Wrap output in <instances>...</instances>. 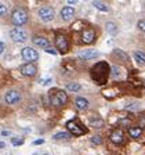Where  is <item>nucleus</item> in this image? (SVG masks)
<instances>
[{
	"label": "nucleus",
	"instance_id": "f257e3e1",
	"mask_svg": "<svg viewBox=\"0 0 145 155\" xmlns=\"http://www.w3.org/2000/svg\"><path fill=\"white\" fill-rule=\"evenodd\" d=\"M108 74H109V65L105 61H100L97 65L91 68V78L97 82L98 84H104L108 79Z\"/></svg>",
	"mask_w": 145,
	"mask_h": 155
},
{
	"label": "nucleus",
	"instance_id": "f03ea898",
	"mask_svg": "<svg viewBox=\"0 0 145 155\" xmlns=\"http://www.w3.org/2000/svg\"><path fill=\"white\" fill-rule=\"evenodd\" d=\"M28 21V13L24 8H15L11 14V22L15 26H21Z\"/></svg>",
	"mask_w": 145,
	"mask_h": 155
},
{
	"label": "nucleus",
	"instance_id": "7ed1b4c3",
	"mask_svg": "<svg viewBox=\"0 0 145 155\" xmlns=\"http://www.w3.org/2000/svg\"><path fill=\"white\" fill-rule=\"evenodd\" d=\"M66 101H68V96L64 90H55L50 96V103L54 107H61L64 104H66Z\"/></svg>",
	"mask_w": 145,
	"mask_h": 155
},
{
	"label": "nucleus",
	"instance_id": "20e7f679",
	"mask_svg": "<svg viewBox=\"0 0 145 155\" xmlns=\"http://www.w3.org/2000/svg\"><path fill=\"white\" fill-rule=\"evenodd\" d=\"M10 36H11V39H13L15 43H24V42H26V39H28V35H26V32L24 31V29L19 28V26L11 29Z\"/></svg>",
	"mask_w": 145,
	"mask_h": 155
},
{
	"label": "nucleus",
	"instance_id": "39448f33",
	"mask_svg": "<svg viewBox=\"0 0 145 155\" xmlns=\"http://www.w3.org/2000/svg\"><path fill=\"white\" fill-rule=\"evenodd\" d=\"M55 46H57L60 53H66L69 48V42H68L66 36L62 33H57L55 35Z\"/></svg>",
	"mask_w": 145,
	"mask_h": 155
},
{
	"label": "nucleus",
	"instance_id": "423d86ee",
	"mask_svg": "<svg viewBox=\"0 0 145 155\" xmlns=\"http://www.w3.org/2000/svg\"><path fill=\"white\" fill-rule=\"evenodd\" d=\"M21 57H22L26 62H33L39 58V53L32 47H24L22 51H21Z\"/></svg>",
	"mask_w": 145,
	"mask_h": 155
},
{
	"label": "nucleus",
	"instance_id": "0eeeda50",
	"mask_svg": "<svg viewBox=\"0 0 145 155\" xmlns=\"http://www.w3.org/2000/svg\"><path fill=\"white\" fill-rule=\"evenodd\" d=\"M4 101L8 105H15L21 101V93H18L17 90H8L4 94Z\"/></svg>",
	"mask_w": 145,
	"mask_h": 155
},
{
	"label": "nucleus",
	"instance_id": "6e6552de",
	"mask_svg": "<svg viewBox=\"0 0 145 155\" xmlns=\"http://www.w3.org/2000/svg\"><path fill=\"white\" fill-rule=\"evenodd\" d=\"M37 14H39V17H40L43 21H46V22L54 19V15H55L54 8H51V7H42V8H39Z\"/></svg>",
	"mask_w": 145,
	"mask_h": 155
},
{
	"label": "nucleus",
	"instance_id": "1a4fd4ad",
	"mask_svg": "<svg viewBox=\"0 0 145 155\" xmlns=\"http://www.w3.org/2000/svg\"><path fill=\"white\" fill-rule=\"evenodd\" d=\"M66 129L75 136H82L86 133V130H84L76 120H69V122H66Z\"/></svg>",
	"mask_w": 145,
	"mask_h": 155
},
{
	"label": "nucleus",
	"instance_id": "9d476101",
	"mask_svg": "<svg viewBox=\"0 0 145 155\" xmlns=\"http://www.w3.org/2000/svg\"><path fill=\"white\" fill-rule=\"evenodd\" d=\"M80 40L82 43H86V45H90L95 40V32L93 29H83L80 35Z\"/></svg>",
	"mask_w": 145,
	"mask_h": 155
},
{
	"label": "nucleus",
	"instance_id": "9b49d317",
	"mask_svg": "<svg viewBox=\"0 0 145 155\" xmlns=\"http://www.w3.org/2000/svg\"><path fill=\"white\" fill-rule=\"evenodd\" d=\"M21 74L24 76H35L37 74V68L32 64V62H29V64H24L21 67Z\"/></svg>",
	"mask_w": 145,
	"mask_h": 155
},
{
	"label": "nucleus",
	"instance_id": "f8f14e48",
	"mask_svg": "<svg viewBox=\"0 0 145 155\" xmlns=\"http://www.w3.org/2000/svg\"><path fill=\"white\" fill-rule=\"evenodd\" d=\"M97 55H98V50H95V48H86V50L79 53V57L82 60H93Z\"/></svg>",
	"mask_w": 145,
	"mask_h": 155
},
{
	"label": "nucleus",
	"instance_id": "ddd939ff",
	"mask_svg": "<svg viewBox=\"0 0 145 155\" xmlns=\"http://www.w3.org/2000/svg\"><path fill=\"white\" fill-rule=\"evenodd\" d=\"M111 141L115 143V144H123L124 141V134L120 129H115L111 133Z\"/></svg>",
	"mask_w": 145,
	"mask_h": 155
},
{
	"label": "nucleus",
	"instance_id": "4468645a",
	"mask_svg": "<svg viewBox=\"0 0 145 155\" xmlns=\"http://www.w3.org/2000/svg\"><path fill=\"white\" fill-rule=\"evenodd\" d=\"M33 43H35L37 47L42 48V50H47V48L50 47V42H48L46 38H43V36H35V38H33Z\"/></svg>",
	"mask_w": 145,
	"mask_h": 155
},
{
	"label": "nucleus",
	"instance_id": "2eb2a0df",
	"mask_svg": "<svg viewBox=\"0 0 145 155\" xmlns=\"http://www.w3.org/2000/svg\"><path fill=\"white\" fill-rule=\"evenodd\" d=\"M73 15H75V8H72L71 6H66L61 10V18L64 19V21H69V19H72Z\"/></svg>",
	"mask_w": 145,
	"mask_h": 155
},
{
	"label": "nucleus",
	"instance_id": "dca6fc26",
	"mask_svg": "<svg viewBox=\"0 0 145 155\" xmlns=\"http://www.w3.org/2000/svg\"><path fill=\"white\" fill-rule=\"evenodd\" d=\"M75 105L79 111H86L89 108V101L84 98V97H77L76 100H75Z\"/></svg>",
	"mask_w": 145,
	"mask_h": 155
},
{
	"label": "nucleus",
	"instance_id": "f3484780",
	"mask_svg": "<svg viewBox=\"0 0 145 155\" xmlns=\"http://www.w3.org/2000/svg\"><path fill=\"white\" fill-rule=\"evenodd\" d=\"M129 134H130V137H133V139H138V137H141V134H142V129L141 127H130Z\"/></svg>",
	"mask_w": 145,
	"mask_h": 155
},
{
	"label": "nucleus",
	"instance_id": "a211bd4d",
	"mask_svg": "<svg viewBox=\"0 0 145 155\" xmlns=\"http://www.w3.org/2000/svg\"><path fill=\"white\" fill-rule=\"evenodd\" d=\"M53 139L54 140H69L71 139V134L68 132H60V133H55L53 136Z\"/></svg>",
	"mask_w": 145,
	"mask_h": 155
},
{
	"label": "nucleus",
	"instance_id": "6ab92c4d",
	"mask_svg": "<svg viewBox=\"0 0 145 155\" xmlns=\"http://www.w3.org/2000/svg\"><path fill=\"white\" fill-rule=\"evenodd\" d=\"M93 6L95 7L97 10H100V11H108V10H109V7L106 6L105 3L100 2V0H95V2H93Z\"/></svg>",
	"mask_w": 145,
	"mask_h": 155
},
{
	"label": "nucleus",
	"instance_id": "aec40b11",
	"mask_svg": "<svg viewBox=\"0 0 145 155\" xmlns=\"http://www.w3.org/2000/svg\"><path fill=\"white\" fill-rule=\"evenodd\" d=\"M90 126H93V127H102L104 120L101 118H90Z\"/></svg>",
	"mask_w": 145,
	"mask_h": 155
},
{
	"label": "nucleus",
	"instance_id": "412c9836",
	"mask_svg": "<svg viewBox=\"0 0 145 155\" xmlns=\"http://www.w3.org/2000/svg\"><path fill=\"white\" fill-rule=\"evenodd\" d=\"M134 60L138 62V64H145V53L135 51L134 53Z\"/></svg>",
	"mask_w": 145,
	"mask_h": 155
},
{
	"label": "nucleus",
	"instance_id": "4be33fe9",
	"mask_svg": "<svg viewBox=\"0 0 145 155\" xmlns=\"http://www.w3.org/2000/svg\"><path fill=\"white\" fill-rule=\"evenodd\" d=\"M106 31H108V33H111V35H116V33H118V26L113 22H108L106 24Z\"/></svg>",
	"mask_w": 145,
	"mask_h": 155
},
{
	"label": "nucleus",
	"instance_id": "5701e85b",
	"mask_svg": "<svg viewBox=\"0 0 145 155\" xmlns=\"http://www.w3.org/2000/svg\"><path fill=\"white\" fill-rule=\"evenodd\" d=\"M80 89H82V86L79 83H68L66 84V90L68 91H73L75 93V91H79Z\"/></svg>",
	"mask_w": 145,
	"mask_h": 155
},
{
	"label": "nucleus",
	"instance_id": "b1692460",
	"mask_svg": "<svg viewBox=\"0 0 145 155\" xmlns=\"http://www.w3.org/2000/svg\"><path fill=\"white\" fill-rule=\"evenodd\" d=\"M111 75H112V78L118 79V78L120 76V68L118 67V65H113V67H111Z\"/></svg>",
	"mask_w": 145,
	"mask_h": 155
},
{
	"label": "nucleus",
	"instance_id": "393cba45",
	"mask_svg": "<svg viewBox=\"0 0 145 155\" xmlns=\"http://www.w3.org/2000/svg\"><path fill=\"white\" fill-rule=\"evenodd\" d=\"M91 143H93L94 145H100L101 143H102L101 136H93V137H91Z\"/></svg>",
	"mask_w": 145,
	"mask_h": 155
},
{
	"label": "nucleus",
	"instance_id": "a878e982",
	"mask_svg": "<svg viewBox=\"0 0 145 155\" xmlns=\"http://www.w3.org/2000/svg\"><path fill=\"white\" fill-rule=\"evenodd\" d=\"M11 143H13V145H22L24 144V140L22 139H17V137H13V139H11Z\"/></svg>",
	"mask_w": 145,
	"mask_h": 155
},
{
	"label": "nucleus",
	"instance_id": "bb28decb",
	"mask_svg": "<svg viewBox=\"0 0 145 155\" xmlns=\"http://www.w3.org/2000/svg\"><path fill=\"white\" fill-rule=\"evenodd\" d=\"M7 14V7L4 4H0V17H3Z\"/></svg>",
	"mask_w": 145,
	"mask_h": 155
},
{
	"label": "nucleus",
	"instance_id": "cd10ccee",
	"mask_svg": "<svg viewBox=\"0 0 145 155\" xmlns=\"http://www.w3.org/2000/svg\"><path fill=\"white\" fill-rule=\"evenodd\" d=\"M46 53H48V54H53V55H55V54H58V51H57V48H54V47H48L47 50H44Z\"/></svg>",
	"mask_w": 145,
	"mask_h": 155
},
{
	"label": "nucleus",
	"instance_id": "c85d7f7f",
	"mask_svg": "<svg viewBox=\"0 0 145 155\" xmlns=\"http://www.w3.org/2000/svg\"><path fill=\"white\" fill-rule=\"evenodd\" d=\"M140 126H141V129L145 127V114H142V115L140 116Z\"/></svg>",
	"mask_w": 145,
	"mask_h": 155
},
{
	"label": "nucleus",
	"instance_id": "c756f323",
	"mask_svg": "<svg viewBox=\"0 0 145 155\" xmlns=\"http://www.w3.org/2000/svg\"><path fill=\"white\" fill-rule=\"evenodd\" d=\"M138 28L141 29L142 32H145V19H141V21L138 22Z\"/></svg>",
	"mask_w": 145,
	"mask_h": 155
},
{
	"label": "nucleus",
	"instance_id": "7c9ffc66",
	"mask_svg": "<svg viewBox=\"0 0 145 155\" xmlns=\"http://www.w3.org/2000/svg\"><path fill=\"white\" fill-rule=\"evenodd\" d=\"M137 108H138V104L137 103H133V104L127 105V110H137Z\"/></svg>",
	"mask_w": 145,
	"mask_h": 155
},
{
	"label": "nucleus",
	"instance_id": "2f4dec72",
	"mask_svg": "<svg viewBox=\"0 0 145 155\" xmlns=\"http://www.w3.org/2000/svg\"><path fill=\"white\" fill-rule=\"evenodd\" d=\"M43 143H44V140H43V139H37V140H35V141H33V144H35V145H40V144H43Z\"/></svg>",
	"mask_w": 145,
	"mask_h": 155
},
{
	"label": "nucleus",
	"instance_id": "473e14b6",
	"mask_svg": "<svg viewBox=\"0 0 145 155\" xmlns=\"http://www.w3.org/2000/svg\"><path fill=\"white\" fill-rule=\"evenodd\" d=\"M4 47H6V46H4V43H3V42H0V54H2V53L4 51Z\"/></svg>",
	"mask_w": 145,
	"mask_h": 155
},
{
	"label": "nucleus",
	"instance_id": "72a5a7b5",
	"mask_svg": "<svg viewBox=\"0 0 145 155\" xmlns=\"http://www.w3.org/2000/svg\"><path fill=\"white\" fill-rule=\"evenodd\" d=\"M2 134H3V136H10V134H11V132H10V130H8V132H7V130H4V132H2Z\"/></svg>",
	"mask_w": 145,
	"mask_h": 155
},
{
	"label": "nucleus",
	"instance_id": "f704fd0d",
	"mask_svg": "<svg viewBox=\"0 0 145 155\" xmlns=\"http://www.w3.org/2000/svg\"><path fill=\"white\" fill-rule=\"evenodd\" d=\"M68 3H69V4H76L77 0H68Z\"/></svg>",
	"mask_w": 145,
	"mask_h": 155
},
{
	"label": "nucleus",
	"instance_id": "c9c22d12",
	"mask_svg": "<svg viewBox=\"0 0 145 155\" xmlns=\"http://www.w3.org/2000/svg\"><path fill=\"white\" fill-rule=\"evenodd\" d=\"M4 147H6V144L3 141H0V148H4Z\"/></svg>",
	"mask_w": 145,
	"mask_h": 155
},
{
	"label": "nucleus",
	"instance_id": "e433bc0d",
	"mask_svg": "<svg viewBox=\"0 0 145 155\" xmlns=\"http://www.w3.org/2000/svg\"><path fill=\"white\" fill-rule=\"evenodd\" d=\"M43 155H48V154H43Z\"/></svg>",
	"mask_w": 145,
	"mask_h": 155
},
{
	"label": "nucleus",
	"instance_id": "4c0bfd02",
	"mask_svg": "<svg viewBox=\"0 0 145 155\" xmlns=\"http://www.w3.org/2000/svg\"><path fill=\"white\" fill-rule=\"evenodd\" d=\"M86 2H87V0H86Z\"/></svg>",
	"mask_w": 145,
	"mask_h": 155
}]
</instances>
